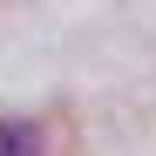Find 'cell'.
I'll list each match as a JSON object with an SVG mask.
<instances>
[{"label": "cell", "mask_w": 156, "mask_h": 156, "mask_svg": "<svg viewBox=\"0 0 156 156\" xmlns=\"http://www.w3.org/2000/svg\"><path fill=\"white\" fill-rule=\"evenodd\" d=\"M48 149V136L34 122H0V156H41Z\"/></svg>", "instance_id": "obj_1"}]
</instances>
